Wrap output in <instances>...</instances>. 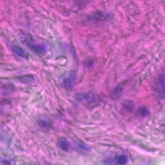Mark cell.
Masks as SVG:
<instances>
[{"label":"cell","mask_w":165,"mask_h":165,"mask_svg":"<svg viewBox=\"0 0 165 165\" xmlns=\"http://www.w3.org/2000/svg\"><path fill=\"white\" fill-rule=\"evenodd\" d=\"M12 50L17 55L19 56L21 58H26L27 57V54H26V52L24 51L23 49L21 48L20 47L17 46V45H12Z\"/></svg>","instance_id":"cell-4"},{"label":"cell","mask_w":165,"mask_h":165,"mask_svg":"<svg viewBox=\"0 0 165 165\" xmlns=\"http://www.w3.org/2000/svg\"><path fill=\"white\" fill-rule=\"evenodd\" d=\"M25 45H27L28 47L32 49L34 52H36L38 54H43L46 53L47 51V48L45 45L43 44H36L32 43L30 40H26Z\"/></svg>","instance_id":"cell-1"},{"label":"cell","mask_w":165,"mask_h":165,"mask_svg":"<svg viewBox=\"0 0 165 165\" xmlns=\"http://www.w3.org/2000/svg\"><path fill=\"white\" fill-rule=\"evenodd\" d=\"M164 76H161V78L159 79V81L157 82V89L158 90V94H162V96H164Z\"/></svg>","instance_id":"cell-6"},{"label":"cell","mask_w":165,"mask_h":165,"mask_svg":"<svg viewBox=\"0 0 165 165\" xmlns=\"http://www.w3.org/2000/svg\"><path fill=\"white\" fill-rule=\"evenodd\" d=\"M94 94L91 93H85L83 94L79 95V97L78 99L81 101H86V102H89L90 101H92L94 99Z\"/></svg>","instance_id":"cell-5"},{"label":"cell","mask_w":165,"mask_h":165,"mask_svg":"<svg viewBox=\"0 0 165 165\" xmlns=\"http://www.w3.org/2000/svg\"><path fill=\"white\" fill-rule=\"evenodd\" d=\"M114 161H115V163L119 164H124L127 163L128 161V157L126 155L124 154H121V155H119L115 157Z\"/></svg>","instance_id":"cell-7"},{"label":"cell","mask_w":165,"mask_h":165,"mask_svg":"<svg viewBox=\"0 0 165 165\" xmlns=\"http://www.w3.org/2000/svg\"><path fill=\"white\" fill-rule=\"evenodd\" d=\"M63 85L66 89H71L74 86L76 83V77L72 73L66 77L63 81Z\"/></svg>","instance_id":"cell-2"},{"label":"cell","mask_w":165,"mask_h":165,"mask_svg":"<svg viewBox=\"0 0 165 165\" xmlns=\"http://www.w3.org/2000/svg\"><path fill=\"white\" fill-rule=\"evenodd\" d=\"M58 145L59 148L63 151H65V152H67V151L70 150V148H71V145H70L69 142L64 138L59 139L58 141Z\"/></svg>","instance_id":"cell-3"},{"label":"cell","mask_w":165,"mask_h":165,"mask_svg":"<svg viewBox=\"0 0 165 165\" xmlns=\"http://www.w3.org/2000/svg\"><path fill=\"white\" fill-rule=\"evenodd\" d=\"M38 125L40 126L41 128H48V126L49 125V122H48L47 120L46 119H40L38 122Z\"/></svg>","instance_id":"cell-8"},{"label":"cell","mask_w":165,"mask_h":165,"mask_svg":"<svg viewBox=\"0 0 165 165\" xmlns=\"http://www.w3.org/2000/svg\"><path fill=\"white\" fill-rule=\"evenodd\" d=\"M139 114L142 115V116H146V115H148L149 114V111L146 108H143L141 109H140V110H139Z\"/></svg>","instance_id":"cell-9"},{"label":"cell","mask_w":165,"mask_h":165,"mask_svg":"<svg viewBox=\"0 0 165 165\" xmlns=\"http://www.w3.org/2000/svg\"><path fill=\"white\" fill-rule=\"evenodd\" d=\"M76 145L78 146L81 150H85V151L89 150V146H87L86 145H85V144H83V143H78Z\"/></svg>","instance_id":"cell-10"}]
</instances>
